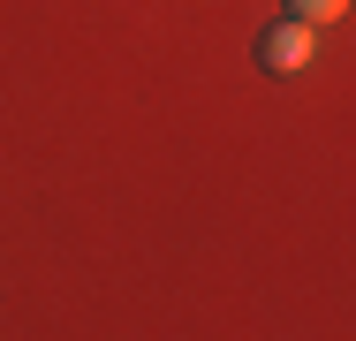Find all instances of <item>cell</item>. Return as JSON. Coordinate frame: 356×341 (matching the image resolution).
I'll return each instance as SVG.
<instances>
[{
  "mask_svg": "<svg viewBox=\"0 0 356 341\" xmlns=\"http://www.w3.org/2000/svg\"><path fill=\"white\" fill-rule=\"evenodd\" d=\"M311 61H318V31H311V23L281 15V23L258 31V68H266V76H303Z\"/></svg>",
  "mask_w": 356,
  "mask_h": 341,
  "instance_id": "cell-1",
  "label": "cell"
},
{
  "mask_svg": "<svg viewBox=\"0 0 356 341\" xmlns=\"http://www.w3.org/2000/svg\"><path fill=\"white\" fill-rule=\"evenodd\" d=\"M288 15L318 31V23H334V15H349V0H288Z\"/></svg>",
  "mask_w": 356,
  "mask_h": 341,
  "instance_id": "cell-2",
  "label": "cell"
}]
</instances>
